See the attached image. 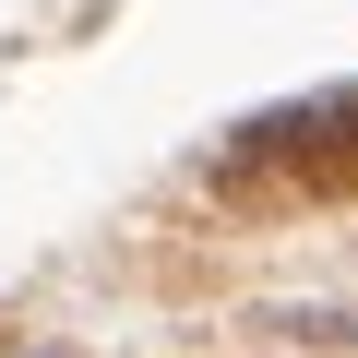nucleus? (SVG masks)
<instances>
[{
  "instance_id": "obj_1",
  "label": "nucleus",
  "mask_w": 358,
  "mask_h": 358,
  "mask_svg": "<svg viewBox=\"0 0 358 358\" xmlns=\"http://www.w3.org/2000/svg\"><path fill=\"white\" fill-rule=\"evenodd\" d=\"M215 179H287V192H346L358 179V84L287 96L215 143Z\"/></svg>"
}]
</instances>
